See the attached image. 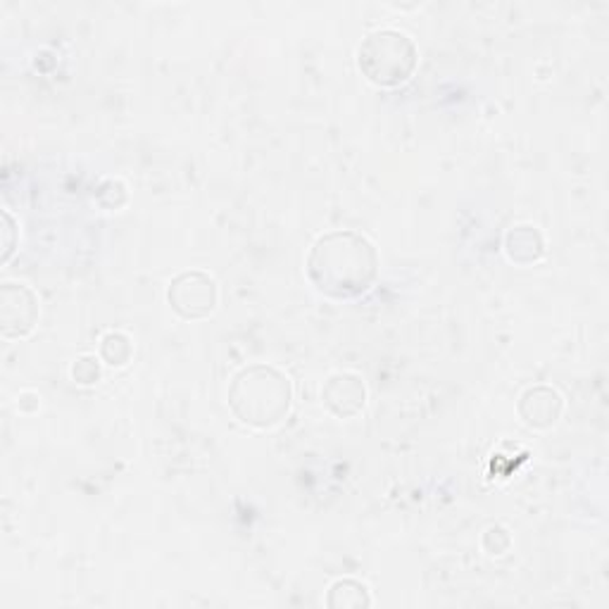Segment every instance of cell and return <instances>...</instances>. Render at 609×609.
Wrapping results in <instances>:
<instances>
[{
  "label": "cell",
  "instance_id": "277c9868",
  "mask_svg": "<svg viewBox=\"0 0 609 609\" xmlns=\"http://www.w3.org/2000/svg\"><path fill=\"white\" fill-rule=\"evenodd\" d=\"M169 305L177 309L183 319L207 317L217 307L219 291L217 281L205 271H183L169 283Z\"/></svg>",
  "mask_w": 609,
  "mask_h": 609
},
{
  "label": "cell",
  "instance_id": "9c48e42d",
  "mask_svg": "<svg viewBox=\"0 0 609 609\" xmlns=\"http://www.w3.org/2000/svg\"><path fill=\"white\" fill-rule=\"evenodd\" d=\"M131 353H134V343L127 333L110 331L103 335L101 357L110 367H124L131 359Z\"/></svg>",
  "mask_w": 609,
  "mask_h": 609
},
{
  "label": "cell",
  "instance_id": "30bf717a",
  "mask_svg": "<svg viewBox=\"0 0 609 609\" xmlns=\"http://www.w3.org/2000/svg\"><path fill=\"white\" fill-rule=\"evenodd\" d=\"M365 586L363 583H357V581H339V583H333L331 591H329V598H327V605L329 607H365L369 605L371 600L369 598H353V593L357 591H363Z\"/></svg>",
  "mask_w": 609,
  "mask_h": 609
},
{
  "label": "cell",
  "instance_id": "7c38bea8",
  "mask_svg": "<svg viewBox=\"0 0 609 609\" xmlns=\"http://www.w3.org/2000/svg\"><path fill=\"white\" fill-rule=\"evenodd\" d=\"M3 221H5V253H3V263H8L10 259V255H12V217H10V213H3Z\"/></svg>",
  "mask_w": 609,
  "mask_h": 609
},
{
  "label": "cell",
  "instance_id": "52a82bcc",
  "mask_svg": "<svg viewBox=\"0 0 609 609\" xmlns=\"http://www.w3.org/2000/svg\"><path fill=\"white\" fill-rule=\"evenodd\" d=\"M559 413H562V397L548 386L529 389L521 395L519 415L524 417V421L531 427H550L557 421Z\"/></svg>",
  "mask_w": 609,
  "mask_h": 609
},
{
  "label": "cell",
  "instance_id": "ba28073f",
  "mask_svg": "<svg viewBox=\"0 0 609 609\" xmlns=\"http://www.w3.org/2000/svg\"><path fill=\"white\" fill-rule=\"evenodd\" d=\"M507 255L517 263H536L543 255V239L533 227H517L507 233Z\"/></svg>",
  "mask_w": 609,
  "mask_h": 609
},
{
  "label": "cell",
  "instance_id": "6da1fadb",
  "mask_svg": "<svg viewBox=\"0 0 609 609\" xmlns=\"http://www.w3.org/2000/svg\"><path fill=\"white\" fill-rule=\"evenodd\" d=\"M379 275V255L367 236L329 231L319 236L307 257V277L331 297H355L371 289Z\"/></svg>",
  "mask_w": 609,
  "mask_h": 609
},
{
  "label": "cell",
  "instance_id": "7a4b0ae2",
  "mask_svg": "<svg viewBox=\"0 0 609 609\" xmlns=\"http://www.w3.org/2000/svg\"><path fill=\"white\" fill-rule=\"evenodd\" d=\"M293 389L289 377L271 365L243 367L229 386V407L243 424L275 427L289 415Z\"/></svg>",
  "mask_w": 609,
  "mask_h": 609
},
{
  "label": "cell",
  "instance_id": "8fae6325",
  "mask_svg": "<svg viewBox=\"0 0 609 609\" xmlns=\"http://www.w3.org/2000/svg\"><path fill=\"white\" fill-rule=\"evenodd\" d=\"M72 377H74V381L86 383V386H89V383H96L98 379H101V359H98L96 355L79 357L72 367Z\"/></svg>",
  "mask_w": 609,
  "mask_h": 609
},
{
  "label": "cell",
  "instance_id": "3957f363",
  "mask_svg": "<svg viewBox=\"0 0 609 609\" xmlns=\"http://www.w3.org/2000/svg\"><path fill=\"white\" fill-rule=\"evenodd\" d=\"M417 46L401 29H377L359 43L357 62L365 77L377 86H397L413 77Z\"/></svg>",
  "mask_w": 609,
  "mask_h": 609
},
{
  "label": "cell",
  "instance_id": "8992f818",
  "mask_svg": "<svg viewBox=\"0 0 609 609\" xmlns=\"http://www.w3.org/2000/svg\"><path fill=\"white\" fill-rule=\"evenodd\" d=\"M321 397H325V405L335 417L347 419L365 407L367 391L363 379L347 375V371H339V375L327 379L325 389H321Z\"/></svg>",
  "mask_w": 609,
  "mask_h": 609
},
{
  "label": "cell",
  "instance_id": "5b68a950",
  "mask_svg": "<svg viewBox=\"0 0 609 609\" xmlns=\"http://www.w3.org/2000/svg\"><path fill=\"white\" fill-rule=\"evenodd\" d=\"M39 321V297L24 283H3L0 289V331L5 339H24Z\"/></svg>",
  "mask_w": 609,
  "mask_h": 609
}]
</instances>
